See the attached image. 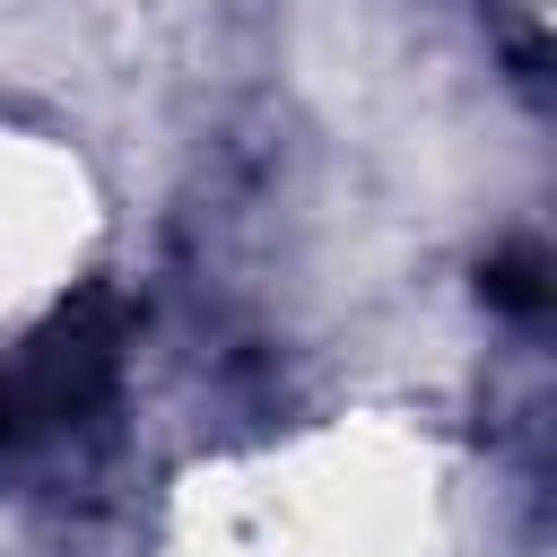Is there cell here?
I'll use <instances>...</instances> for the list:
<instances>
[{"label": "cell", "mask_w": 557, "mask_h": 557, "mask_svg": "<svg viewBox=\"0 0 557 557\" xmlns=\"http://www.w3.org/2000/svg\"><path fill=\"white\" fill-rule=\"evenodd\" d=\"M113 374H122V305L104 287H87L35 339H17L0 357V461L26 453L35 435L96 418L113 400Z\"/></svg>", "instance_id": "6da1fadb"}, {"label": "cell", "mask_w": 557, "mask_h": 557, "mask_svg": "<svg viewBox=\"0 0 557 557\" xmlns=\"http://www.w3.org/2000/svg\"><path fill=\"white\" fill-rule=\"evenodd\" d=\"M487 296H496L505 313H540V305H548V287H540V252H531V244L505 252V261L487 270Z\"/></svg>", "instance_id": "7a4b0ae2"}]
</instances>
